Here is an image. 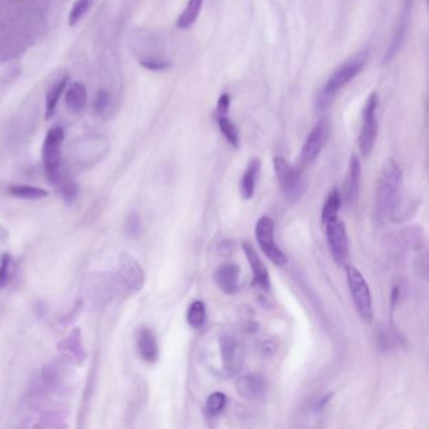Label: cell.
Returning a JSON list of instances; mask_svg holds the SVG:
<instances>
[{
	"label": "cell",
	"instance_id": "cell-1",
	"mask_svg": "<svg viewBox=\"0 0 429 429\" xmlns=\"http://www.w3.org/2000/svg\"><path fill=\"white\" fill-rule=\"evenodd\" d=\"M403 184V174L398 164L389 159L383 165L378 179L375 193V209L378 217L393 216L400 201V190Z\"/></svg>",
	"mask_w": 429,
	"mask_h": 429
},
{
	"label": "cell",
	"instance_id": "cell-2",
	"mask_svg": "<svg viewBox=\"0 0 429 429\" xmlns=\"http://www.w3.org/2000/svg\"><path fill=\"white\" fill-rule=\"evenodd\" d=\"M366 61H368V52L361 51L354 54L353 57L345 61L340 67H337L335 71L332 72V75L329 77V80L326 81L323 89L318 94V107L320 110L329 106L331 101L335 99L336 94L363 71Z\"/></svg>",
	"mask_w": 429,
	"mask_h": 429
},
{
	"label": "cell",
	"instance_id": "cell-3",
	"mask_svg": "<svg viewBox=\"0 0 429 429\" xmlns=\"http://www.w3.org/2000/svg\"><path fill=\"white\" fill-rule=\"evenodd\" d=\"M347 285L353 296L354 304L358 310L359 315L366 323H373L374 311H373V300H371V290L364 277L354 266H347Z\"/></svg>",
	"mask_w": 429,
	"mask_h": 429
},
{
	"label": "cell",
	"instance_id": "cell-4",
	"mask_svg": "<svg viewBox=\"0 0 429 429\" xmlns=\"http://www.w3.org/2000/svg\"><path fill=\"white\" fill-rule=\"evenodd\" d=\"M65 140V130L61 126H54L47 132L43 144V163L47 177L51 182H58L61 179V159H62V144Z\"/></svg>",
	"mask_w": 429,
	"mask_h": 429
},
{
	"label": "cell",
	"instance_id": "cell-5",
	"mask_svg": "<svg viewBox=\"0 0 429 429\" xmlns=\"http://www.w3.org/2000/svg\"><path fill=\"white\" fill-rule=\"evenodd\" d=\"M378 105H379V97L375 92H373L368 97L363 108V125L359 136V147L365 158L371 155L378 136V116H376Z\"/></svg>",
	"mask_w": 429,
	"mask_h": 429
},
{
	"label": "cell",
	"instance_id": "cell-6",
	"mask_svg": "<svg viewBox=\"0 0 429 429\" xmlns=\"http://www.w3.org/2000/svg\"><path fill=\"white\" fill-rule=\"evenodd\" d=\"M254 233L259 247L265 253L266 257L270 259L272 263L276 266H285L287 263L286 254L278 248L275 242V223L270 217L259 218V222L256 224Z\"/></svg>",
	"mask_w": 429,
	"mask_h": 429
},
{
	"label": "cell",
	"instance_id": "cell-7",
	"mask_svg": "<svg viewBox=\"0 0 429 429\" xmlns=\"http://www.w3.org/2000/svg\"><path fill=\"white\" fill-rule=\"evenodd\" d=\"M277 180L280 182L283 193L291 199H300L305 190V182L299 169L294 168L282 156H276L273 160Z\"/></svg>",
	"mask_w": 429,
	"mask_h": 429
},
{
	"label": "cell",
	"instance_id": "cell-8",
	"mask_svg": "<svg viewBox=\"0 0 429 429\" xmlns=\"http://www.w3.org/2000/svg\"><path fill=\"white\" fill-rule=\"evenodd\" d=\"M326 230V238L329 244L330 252L337 263H344L349 254V241H347L345 224L339 217L330 219L323 224Z\"/></svg>",
	"mask_w": 429,
	"mask_h": 429
},
{
	"label": "cell",
	"instance_id": "cell-9",
	"mask_svg": "<svg viewBox=\"0 0 429 429\" xmlns=\"http://www.w3.org/2000/svg\"><path fill=\"white\" fill-rule=\"evenodd\" d=\"M222 364L225 375L233 376L241 371L244 361V350L241 341L232 335H223L219 340Z\"/></svg>",
	"mask_w": 429,
	"mask_h": 429
},
{
	"label": "cell",
	"instance_id": "cell-10",
	"mask_svg": "<svg viewBox=\"0 0 429 429\" xmlns=\"http://www.w3.org/2000/svg\"><path fill=\"white\" fill-rule=\"evenodd\" d=\"M329 140V125L321 120L311 130L301 150L300 160L302 164H310L321 154Z\"/></svg>",
	"mask_w": 429,
	"mask_h": 429
},
{
	"label": "cell",
	"instance_id": "cell-11",
	"mask_svg": "<svg viewBox=\"0 0 429 429\" xmlns=\"http://www.w3.org/2000/svg\"><path fill=\"white\" fill-rule=\"evenodd\" d=\"M240 277H241L240 266L232 262L219 266L214 272V281L217 283L218 287L227 294H235L240 291L241 287Z\"/></svg>",
	"mask_w": 429,
	"mask_h": 429
},
{
	"label": "cell",
	"instance_id": "cell-12",
	"mask_svg": "<svg viewBox=\"0 0 429 429\" xmlns=\"http://www.w3.org/2000/svg\"><path fill=\"white\" fill-rule=\"evenodd\" d=\"M235 389L238 394L246 399H262L267 392V384L261 375L257 374H247V375L238 378L235 382Z\"/></svg>",
	"mask_w": 429,
	"mask_h": 429
},
{
	"label": "cell",
	"instance_id": "cell-13",
	"mask_svg": "<svg viewBox=\"0 0 429 429\" xmlns=\"http://www.w3.org/2000/svg\"><path fill=\"white\" fill-rule=\"evenodd\" d=\"M242 247H243L244 254H246L249 266L252 268L253 286L262 288V290H268L270 288V275H268V271L266 268L265 263L262 262V259H259V254L249 243L243 242Z\"/></svg>",
	"mask_w": 429,
	"mask_h": 429
},
{
	"label": "cell",
	"instance_id": "cell-14",
	"mask_svg": "<svg viewBox=\"0 0 429 429\" xmlns=\"http://www.w3.org/2000/svg\"><path fill=\"white\" fill-rule=\"evenodd\" d=\"M360 178H361V164L358 156L354 154L349 163L347 178L344 182V200L349 206H354L355 201L358 200Z\"/></svg>",
	"mask_w": 429,
	"mask_h": 429
},
{
	"label": "cell",
	"instance_id": "cell-15",
	"mask_svg": "<svg viewBox=\"0 0 429 429\" xmlns=\"http://www.w3.org/2000/svg\"><path fill=\"white\" fill-rule=\"evenodd\" d=\"M120 271H121V277L124 280L125 285L129 290L139 291L142 287L145 276H144L142 267L139 266L135 259H131L129 256H121Z\"/></svg>",
	"mask_w": 429,
	"mask_h": 429
},
{
	"label": "cell",
	"instance_id": "cell-16",
	"mask_svg": "<svg viewBox=\"0 0 429 429\" xmlns=\"http://www.w3.org/2000/svg\"><path fill=\"white\" fill-rule=\"evenodd\" d=\"M65 104L72 113H81L87 105V89L82 82H72L66 91Z\"/></svg>",
	"mask_w": 429,
	"mask_h": 429
},
{
	"label": "cell",
	"instance_id": "cell-17",
	"mask_svg": "<svg viewBox=\"0 0 429 429\" xmlns=\"http://www.w3.org/2000/svg\"><path fill=\"white\" fill-rule=\"evenodd\" d=\"M137 349L142 358L147 363H155L159 356V347L153 331L142 329L137 335Z\"/></svg>",
	"mask_w": 429,
	"mask_h": 429
},
{
	"label": "cell",
	"instance_id": "cell-18",
	"mask_svg": "<svg viewBox=\"0 0 429 429\" xmlns=\"http://www.w3.org/2000/svg\"><path fill=\"white\" fill-rule=\"evenodd\" d=\"M261 170V160L253 158L247 165L241 180V194L243 199H252L256 190V180Z\"/></svg>",
	"mask_w": 429,
	"mask_h": 429
},
{
	"label": "cell",
	"instance_id": "cell-19",
	"mask_svg": "<svg viewBox=\"0 0 429 429\" xmlns=\"http://www.w3.org/2000/svg\"><path fill=\"white\" fill-rule=\"evenodd\" d=\"M68 82H70V76L65 75V76L61 77L58 81L54 83V86L48 91L47 97H46V115H44L46 120H51L54 118L59 99L65 92Z\"/></svg>",
	"mask_w": 429,
	"mask_h": 429
},
{
	"label": "cell",
	"instance_id": "cell-20",
	"mask_svg": "<svg viewBox=\"0 0 429 429\" xmlns=\"http://www.w3.org/2000/svg\"><path fill=\"white\" fill-rule=\"evenodd\" d=\"M203 3H204V0H188L184 11L177 19L175 24H177L178 30H187L194 25L195 22L199 18Z\"/></svg>",
	"mask_w": 429,
	"mask_h": 429
},
{
	"label": "cell",
	"instance_id": "cell-21",
	"mask_svg": "<svg viewBox=\"0 0 429 429\" xmlns=\"http://www.w3.org/2000/svg\"><path fill=\"white\" fill-rule=\"evenodd\" d=\"M217 124L224 139L235 149H238L240 147V132H238L237 126L228 118V115L217 116Z\"/></svg>",
	"mask_w": 429,
	"mask_h": 429
},
{
	"label": "cell",
	"instance_id": "cell-22",
	"mask_svg": "<svg viewBox=\"0 0 429 429\" xmlns=\"http://www.w3.org/2000/svg\"><path fill=\"white\" fill-rule=\"evenodd\" d=\"M341 206V195L337 189H332L330 193L328 199L325 201L323 208V224L329 222L330 219H334L337 217Z\"/></svg>",
	"mask_w": 429,
	"mask_h": 429
},
{
	"label": "cell",
	"instance_id": "cell-23",
	"mask_svg": "<svg viewBox=\"0 0 429 429\" xmlns=\"http://www.w3.org/2000/svg\"><path fill=\"white\" fill-rule=\"evenodd\" d=\"M188 323L194 329H200L206 323V306L201 301H194L189 307Z\"/></svg>",
	"mask_w": 429,
	"mask_h": 429
},
{
	"label": "cell",
	"instance_id": "cell-24",
	"mask_svg": "<svg viewBox=\"0 0 429 429\" xmlns=\"http://www.w3.org/2000/svg\"><path fill=\"white\" fill-rule=\"evenodd\" d=\"M11 193L18 198H23V199H41V198H46L48 195L47 190H44V189L28 187V185L12 187Z\"/></svg>",
	"mask_w": 429,
	"mask_h": 429
},
{
	"label": "cell",
	"instance_id": "cell-25",
	"mask_svg": "<svg viewBox=\"0 0 429 429\" xmlns=\"http://www.w3.org/2000/svg\"><path fill=\"white\" fill-rule=\"evenodd\" d=\"M91 6H92V0H76L68 15L70 27H75L87 14Z\"/></svg>",
	"mask_w": 429,
	"mask_h": 429
},
{
	"label": "cell",
	"instance_id": "cell-26",
	"mask_svg": "<svg viewBox=\"0 0 429 429\" xmlns=\"http://www.w3.org/2000/svg\"><path fill=\"white\" fill-rule=\"evenodd\" d=\"M403 240L406 241V244L413 249H421L423 247V235L422 230L418 227H406V230L402 232Z\"/></svg>",
	"mask_w": 429,
	"mask_h": 429
},
{
	"label": "cell",
	"instance_id": "cell-27",
	"mask_svg": "<svg viewBox=\"0 0 429 429\" xmlns=\"http://www.w3.org/2000/svg\"><path fill=\"white\" fill-rule=\"evenodd\" d=\"M225 404H227L225 394L216 392V393L211 394L206 400V411L211 416H218L220 411H223Z\"/></svg>",
	"mask_w": 429,
	"mask_h": 429
},
{
	"label": "cell",
	"instance_id": "cell-28",
	"mask_svg": "<svg viewBox=\"0 0 429 429\" xmlns=\"http://www.w3.org/2000/svg\"><path fill=\"white\" fill-rule=\"evenodd\" d=\"M110 106V94L106 89H100L94 97V110L96 115H102Z\"/></svg>",
	"mask_w": 429,
	"mask_h": 429
},
{
	"label": "cell",
	"instance_id": "cell-29",
	"mask_svg": "<svg viewBox=\"0 0 429 429\" xmlns=\"http://www.w3.org/2000/svg\"><path fill=\"white\" fill-rule=\"evenodd\" d=\"M140 65L149 71H165L170 67V62L163 61V59H142Z\"/></svg>",
	"mask_w": 429,
	"mask_h": 429
},
{
	"label": "cell",
	"instance_id": "cell-30",
	"mask_svg": "<svg viewBox=\"0 0 429 429\" xmlns=\"http://www.w3.org/2000/svg\"><path fill=\"white\" fill-rule=\"evenodd\" d=\"M11 256L4 254L0 259V287H4L9 281V272H11Z\"/></svg>",
	"mask_w": 429,
	"mask_h": 429
},
{
	"label": "cell",
	"instance_id": "cell-31",
	"mask_svg": "<svg viewBox=\"0 0 429 429\" xmlns=\"http://www.w3.org/2000/svg\"><path fill=\"white\" fill-rule=\"evenodd\" d=\"M126 230L129 232V235H132V237H135V235L140 233V230H142V222H140V219H139V217L136 214H131L130 216L128 224H126Z\"/></svg>",
	"mask_w": 429,
	"mask_h": 429
},
{
	"label": "cell",
	"instance_id": "cell-32",
	"mask_svg": "<svg viewBox=\"0 0 429 429\" xmlns=\"http://www.w3.org/2000/svg\"><path fill=\"white\" fill-rule=\"evenodd\" d=\"M230 107V94H223L218 99L217 104V116L220 115H228Z\"/></svg>",
	"mask_w": 429,
	"mask_h": 429
}]
</instances>
